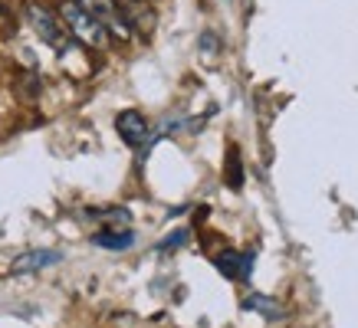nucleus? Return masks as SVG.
<instances>
[{
  "mask_svg": "<svg viewBox=\"0 0 358 328\" xmlns=\"http://www.w3.org/2000/svg\"><path fill=\"white\" fill-rule=\"evenodd\" d=\"M59 20H63V27L69 30V36H73L76 43L89 46V50H109V43H112L109 30H106L92 13L83 10L76 0H63V3H59Z\"/></svg>",
  "mask_w": 358,
  "mask_h": 328,
  "instance_id": "f257e3e1",
  "label": "nucleus"
},
{
  "mask_svg": "<svg viewBox=\"0 0 358 328\" xmlns=\"http://www.w3.org/2000/svg\"><path fill=\"white\" fill-rule=\"evenodd\" d=\"M27 20H30V27L36 30V36H40L46 46H53L56 53L73 50V36H69V30L63 27L59 13H53L50 7H43V3H30V7H27Z\"/></svg>",
  "mask_w": 358,
  "mask_h": 328,
  "instance_id": "f03ea898",
  "label": "nucleus"
},
{
  "mask_svg": "<svg viewBox=\"0 0 358 328\" xmlns=\"http://www.w3.org/2000/svg\"><path fill=\"white\" fill-rule=\"evenodd\" d=\"M79 7L86 13H92L106 30H109V36H119V40H131V30H129V23L122 20V13H119V3L115 0H76Z\"/></svg>",
  "mask_w": 358,
  "mask_h": 328,
  "instance_id": "7ed1b4c3",
  "label": "nucleus"
},
{
  "mask_svg": "<svg viewBox=\"0 0 358 328\" xmlns=\"http://www.w3.org/2000/svg\"><path fill=\"white\" fill-rule=\"evenodd\" d=\"M119 3L122 20L129 23L131 33H141V36H152L155 33V7L148 0H115Z\"/></svg>",
  "mask_w": 358,
  "mask_h": 328,
  "instance_id": "20e7f679",
  "label": "nucleus"
},
{
  "mask_svg": "<svg viewBox=\"0 0 358 328\" xmlns=\"http://www.w3.org/2000/svg\"><path fill=\"white\" fill-rule=\"evenodd\" d=\"M115 131H119V138L125 144H131V148H138V144H145V138H148V121H145V115L135 109H125L115 115Z\"/></svg>",
  "mask_w": 358,
  "mask_h": 328,
  "instance_id": "39448f33",
  "label": "nucleus"
},
{
  "mask_svg": "<svg viewBox=\"0 0 358 328\" xmlns=\"http://www.w3.org/2000/svg\"><path fill=\"white\" fill-rule=\"evenodd\" d=\"M59 260H63V253H56V250H30V253H23V256L13 260L10 273H36V269H50V266H56Z\"/></svg>",
  "mask_w": 358,
  "mask_h": 328,
  "instance_id": "423d86ee",
  "label": "nucleus"
},
{
  "mask_svg": "<svg viewBox=\"0 0 358 328\" xmlns=\"http://www.w3.org/2000/svg\"><path fill=\"white\" fill-rule=\"evenodd\" d=\"M217 269L227 276V279H247L250 269H253V253H234V250L220 253Z\"/></svg>",
  "mask_w": 358,
  "mask_h": 328,
  "instance_id": "0eeeda50",
  "label": "nucleus"
},
{
  "mask_svg": "<svg viewBox=\"0 0 358 328\" xmlns=\"http://www.w3.org/2000/svg\"><path fill=\"white\" fill-rule=\"evenodd\" d=\"M243 308L247 312H257V315H263V318H282V308H280V302L276 299H270V295H247L243 299Z\"/></svg>",
  "mask_w": 358,
  "mask_h": 328,
  "instance_id": "6e6552de",
  "label": "nucleus"
},
{
  "mask_svg": "<svg viewBox=\"0 0 358 328\" xmlns=\"http://www.w3.org/2000/svg\"><path fill=\"white\" fill-rule=\"evenodd\" d=\"M92 243H96V246H106V250H129L131 243H135V233H131V230H122V233L109 230V233H96Z\"/></svg>",
  "mask_w": 358,
  "mask_h": 328,
  "instance_id": "1a4fd4ad",
  "label": "nucleus"
},
{
  "mask_svg": "<svg viewBox=\"0 0 358 328\" xmlns=\"http://www.w3.org/2000/svg\"><path fill=\"white\" fill-rule=\"evenodd\" d=\"M92 217H102V220H109V223H122V227H129L131 214L125 207H109V210H92Z\"/></svg>",
  "mask_w": 358,
  "mask_h": 328,
  "instance_id": "9d476101",
  "label": "nucleus"
},
{
  "mask_svg": "<svg viewBox=\"0 0 358 328\" xmlns=\"http://www.w3.org/2000/svg\"><path fill=\"white\" fill-rule=\"evenodd\" d=\"M185 240H187V230H178V233H171L168 240H162V243H158V253L178 250V246H181V243H185Z\"/></svg>",
  "mask_w": 358,
  "mask_h": 328,
  "instance_id": "9b49d317",
  "label": "nucleus"
}]
</instances>
